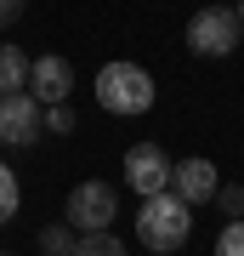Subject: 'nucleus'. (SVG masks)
Returning a JSON list of instances; mask_svg holds the SVG:
<instances>
[{"instance_id":"f257e3e1","label":"nucleus","mask_w":244,"mask_h":256,"mask_svg":"<svg viewBox=\"0 0 244 256\" xmlns=\"http://www.w3.org/2000/svg\"><path fill=\"white\" fill-rule=\"evenodd\" d=\"M193 234V205L182 200V194L159 188V194H142V210H136V239H142L154 256H171L188 245Z\"/></svg>"},{"instance_id":"f03ea898","label":"nucleus","mask_w":244,"mask_h":256,"mask_svg":"<svg viewBox=\"0 0 244 256\" xmlns=\"http://www.w3.org/2000/svg\"><path fill=\"white\" fill-rule=\"evenodd\" d=\"M97 102L108 114H148L154 108V74H148L142 63H102L97 74Z\"/></svg>"},{"instance_id":"7ed1b4c3","label":"nucleus","mask_w":244,"mask_h":256,"mask_svg":"<svg viewBox=\"0 0 244 256\" xmlns=\"http://www.w3.org/2000/svg\"><path fill=\"white\" fill-rule=\"evenodd\" d=\"M239 34H244V23L233 18V6H205L188 18V52L193 57H233Z\"/></svg>"},{"instance_id":"20e7f679","label":"nucleus","mask_w":244,"mask_h":256,"mask_svg":"<svg viewBox=\"0 0 244 256\" xmlns=\"http://www.w3.org/2000/svg\"><path fill=\"white\" fill-rule=\"evenodd\" d=\"M45 137V102L34 92L0 97V148H34Z\"/></svg>"},{"instance_id":"39448f33","label":"nucleus","mask_w":244,"mask_h":256,"mask_svg":"<svg viewBox=\"0 0 244 256\" xmlns=\"http://www.w3.org/2000/svg\"><path fill=\"white\" fill-rule=\"evenodd\" d=\"M114 216H119V194L108 188V182H80L68 194V210H63V222L74 234H97V228H114Z\"/></svg>"},{"instance_id":"423d86ee","label":"nucleus","mask_w":244,"mask_h":256,"mask_svg":"<svg viewBox=\"0 0 244 256\" xmlns=\"http://www.w3.org/2000/svg\"><path fill=\"white\" fill-rule=\"evenodd\" d=\"M171 154H165L159 142H136L125 148V188L131 194H159V188H171Z\"/></svg>"},{"instance_id":"0eeeda50","label":"nucleus","mask_w":244,"mask_h":256,"mask_svg":"<svg viewBox=\"0 0 244 256\" xmlns=\"http://www.w3.org/2000/svg\"><path fill=\"white\" fill-rule=\"evenodd\" d=\"M28 92L40 102H68L74 92V68L63 52H45V57H28Z\"/></svg>"},{"instance_id":"6e6552de","label":"nucleus","mask_w":244,"mask_h":256,"mask_svg":"<svg viewBox=\"0 0 244 256\" xmlns=\"http://www.w3.org/2000/svg\"><path fill=\"white\" fill-rule=\"evenodd\" d=\"M216 165H210L205 154H193V160H176L171 165V194H182L188 205H210L216 200Z\"/></svg>"},{"instance_id":"1a4fd4ad","label":"nucleus","mask_w":244,"mask_h":256,"mask_svg":"<svg viewBox=\"0 0 244 256\" xmlns=\"http://www.w3.org/2000/svg\"><path fill=\"white\" fill-rule=\"evenodd\" d=\"M11 92H28V52L0 46V97H11Z\"/></svg>"},{"instance_id":"9d476101","label":"nucleus","mask_w":244,"mask_h":256,"mask_svg":"<svg viewBox=\"0 0 244 256\" xmlns=\"http://www.w3.org/2000/svg\"><path fill=\"white\" fill-rule=\"evenodd\" d=\"M74 256H131L125 239H114V228H97L85 239H74Z\"/></svg>"},{"instance_id":"9b49d317","label":"nucleus","mask_w":244,"mask_h":256,"mask_svg":"<svg viewBox=\"0 0 244 256\" xmlns=\"http://www.w3.org/2000/svg\"><path fill=\"white\" fill-rule=\"evenodd\" d=\"M40 256H74V228H68V222L40 228Z\"/></svg>"},{"instance_id":"f8f14e48","label":"nucleus","mask_w":244,"mask_h":256,"mask_svg":"<svg viewBox=\"0 0 244 256\" xmlns=\"http://www.w3.org/2000/svg\"><path fill=\"white\" fill-rule=\"evenodd\" d=\"M17 205H23L17 176H11V165H0V222H11V216H17Z\"/></svg>"},{"instance_id":"ddd939ff","label":"nucleus","mask_w":244,"mask_h":256,"mask_svg":"<svg viewBox=\"0 0 244 256\" xmlns=\"http://www.w3.org/2000/svg\"><path fill=\"white\" fill-rule=\"evenodd\" d=\"M210 205H222V216L233 222V216H244V182H216V200Z\"/></svg>"},{"instance_id":"4468645a","label":"nucleus","mask_w":244,"mask_h":256,"mask_svg":"<svg viewBox=\"0 0 244 256\" xmlns=\"http://www.w3.org/2000/svg\"><path fill=\"white\" fill-rule=\"evenodd\" d=\"M74 126H80V114H74L68 102H45V131H57V137H68Z\"/></svg>"},{"instance_id":"2eb2a0df","label":"nucleus","mask_w":244,"mask_h":256,"mask_svg":"<svg viewBox=\"0 0 244 256\" xmlns=\"http://www.w3.org/2000/svg\"><path fill=\"white\" fill-rule=\"evenodd\" d=\"M216 256H244V216H233V222L216 234Z\"/></svg>"},{"instance_id":"dca6fc26","label":"nucleus","mask_w":244,"mask_h":256,"mask_svg":"<svg viewBox=\"0 0 244 256\" xmlns=\"http://www.w3.org/2000/svg\"><path fill=\"white\" fill-rule=\"evenodd\" d=\"M23 6H28V0H0V28L17 23V18H23Z\"/></svg>"},{"instance_id":"f3484780","label":"nucleus","mask_w":244,"mask_h":256,"mask_svg":"<svg viewBox=\"0 0 244 256\" xmlns=\"http://www.w3.org/2000/svg\"><path fill=\"white\" fill-rule=\"evenodd\" d=\"M233 18H239V23H244V0H239V6H233Z\"/></svg>"}]
</instances>
